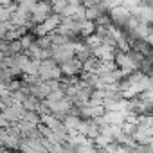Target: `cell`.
Masks as SVG:
<instances>
[{"mask_svg": "<svg viewBox=\"0 0 153 153\" xmlns=\"http://www.w3.org/2000/svg\"><path fill=\"white\" fill-rule=\"evenodd\" d=\"M9 121H7V117L4 115V112L2 110H0V130H4V128H9Z\"/></svg>", "mask_w": 153, "mask_h": 153, "instance_id": "obj_7", "label": "cell"}, {"mask_svg": "<svg viewBox=\"0 0 153 153\" xmlns=\"http://www.w3.org/2000/svg\"><path fill=\"white\" fill-rule=\"evenodd\" d=\"M67 2H68V0H51L52 13H58V15H61V11H63V7L67 6Z\"/></svg>", "mask_w": 153, "mask_h": 153, "instance_id": "obj_6", "label": "cell"}, {"mask_svg": "<svg viewBox=\"0 0 153 153\" xmlns=\"http://www.w3.org/2000/svg\"><path fill=\"white\" fill-rule=\"evenodd\" d=\"M52 58L58 63H61L68 58H74V40H68L61 45H54L52 47Z\"/></svg>", "mask_w": 153, "mask_h": 153, "instance_id": "obj_3", "label": "cell"}, {"mask_svg": "<svg viewBox=\"0 0 153 153\" xmlns=\"http://www.w3.org/2000/svg\"><path fill=\"white\" fill-rule=\"evenodd\" d=\"M38 76L43 79V81H47V79H59L61 78V68H59V63L52 58V56H49V58H43V59H40V68H38Z\"/></svg>", "mask_w": 153, "mask_h": 153, "instance_id": "obj_1", "label": "cell"}, {"mask_svg": "<svg viewBox=\"0 0 153 153\" xmlns=\"http://www.w3.org/2000/svg\"><path fill=\"white\" fill-rule=\"evenodd\" d=\"M49 15H52L51 0H38L31 11V20H33V24H42Z\"/></svg>", "mask_w": 153, "mask_h": 153, "instance_id": "obj_2", "label": "cell"}, {"mask_svg": "<svg viewBox=\"0 0 153 153\" xmlns=\"http://www.w3.org/2000/svg\"><path fill=\"white\" fill-rule=\"evenodd\" d=\"M59 68H61V74L67 76V78L79 76V74L83 72V65H81V61L76 58V56H74V58H68V59H65V61H61V63H59Z\"/></svg>", "mask_w": 153, "mask_h": 153, "instance_id": "obj_4", "label": "cell"}, {"mask_svg": "<svg viewBox=\"0 0 153 153\" xmlns=\"http://www.w3.org/2000/svg\"><path fill=\"white\" fill-rule=\"evenodd\" d=\"M96 22L94 20H79V36L81 38H87L88 34H92V33H96Z\"/></svg>", "mask_w": 153, "mask_h": 153, "instance_id": "obj_5", "label": "cell"}]
</instances>
